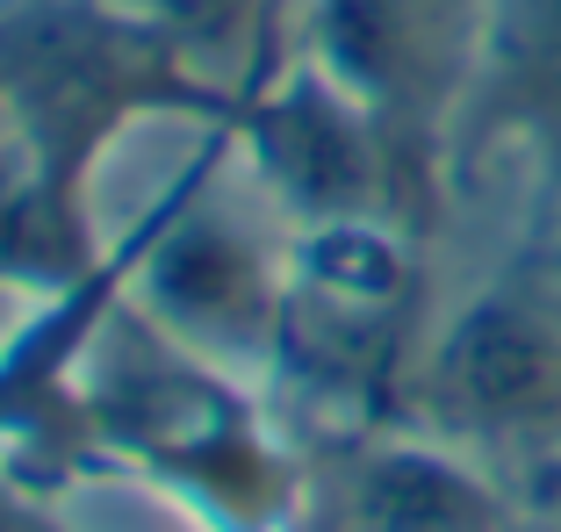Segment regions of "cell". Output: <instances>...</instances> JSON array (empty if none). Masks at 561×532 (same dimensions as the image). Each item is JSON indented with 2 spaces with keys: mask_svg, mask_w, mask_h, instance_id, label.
<instances>
[{
  "mask_svg": "<svg viewBox=\"0 0 561 532\" xmlns=\"http://www.w3.org/2000/svg\"><path fill=\"white\" fill-rule=\"evenodd\" d=\"M80 403L101 475L181 497L209 532H296L302 447L280 439L245 374L165 338L130 288L80 360Z\"/></svg>",
  "mask_w": 561,
  "mask_h": 532,
  "instance_id": "cell-1",
  "label": "cell"
},
{
  "mask_svg": "<svg viewBox=\"0 0 561 532\" xmlns=\"http://www.w3.org/2000/svg\"><path fill=\"white\" fill-rule=\"evenodd\" d=\"M224 130H231L238 173L288 231L339 217H397L411 231L432 223V209L403 181L389 137L317 66H302L296 50H280V66L238 94Z\"/></svg>",
  "mask_w": 561,
  "mask_h": 532,
  "instance_id": "cell-7",
  "label": "cell"
},
{
  "mask_svg": "<svg viewBox=\"0 0 561 532\" xmlns=\"http://www.w3.org/2000/svg\"><path fill=\"white\" fill-rule=\"evenodd\" d=\"M403 425L446 447H512L561 461V288L512 274L468 296L425 338Z\"/></svg>",
  "mask_w": 561,
  "mask_h": 532,
  "instance_id": "cell-6",
  "label": "cell"
},
{
  "mask_svg": "<svg viewBox=\"0 0 561 532\" xmlns=\"http://www.w3.org/2000/svg\"><path fill=\"white\" fill-rule=\"evenodd\" d=\"M130 8H145L187 50V66L231 94V108L288 50V0H130Z\"/></svg>",
  "mask_w": 561,
  "mask_h": 532,
  "instance_id": "cell-9",
  "label": "cell"
},
{
  "mask_svg": "<svg viewBox=\"0 0 561 532\" xmlns=\"http://www.w3.org/2000/svg\"><path fill=\"white\" fill-rule=\"evenodd\" d=\"M454 151H512L561 217V0H490Z\"/></svg>",
  "mask_w": 561,
  "mask_h": 532,
  "instance_id": "cell-8",
  "label": "cell"
},
{
  "mask_svg": "<svg viewBox=\"0 0 561 532\" xmlns=\"http://www.w3.org/2000/svg\"><path fill=\"white\" fill-rule=\"evenodd\" d=\"M0 532H72V525L50 511V489H30L0 467Z\"/></svg>",
  "mask_w": 561,
  "mask_h": 532,
  "instance_id": "cell-10",
  "label": "cell"
},
{
  "mask_svg": "<svg viewBox=\"0 0 561 532\" xmlns=\"http://www.w3.org/2000/svg\"><path fill=\"white\" fill-rule=\"evenodd\" d=\"M482 22V0H288V50L389 137L411 195L432 209Z\"/></svg>",
  "mask_w": 561,
  "mask_h": 532,
  "instance_id": "cell-5",
  "label": "cell"
},
{
  "mask_svg": "<svg viewBox=\"0 0 561 532\" xmlns=\"http://www.w3.org/2000/svg\"><path fill=\"white\" fill-rule=\"evenodd\" d=\"M417 238L397 217H339L288 231V332L280 367L346 425H403L417 352Z\"/></svg>",
  "mask_w": 561,
  "mask_h": 532,
  "instance_id": "cell-4",
  "label": "cell"
},
{
  "mask_svg": "<svg viewBox=\"0 0 561 532\" xmlns=\"http://www.w3.org/2000/svg\"><path fill=\"white\" fill-rule=\"evenodd\" d=\"M540 511L561 525V461H547V467H540Z\"/></svg>",
  "mask_w": 561,
  "mask_h": 532,
  "instance_id": "cell-11",
  "label": "cell"
},
{
  "mask_svg": "<svg viewBox=\"0 0 561 532\" xmlns=\"http://www.w3.org/2000/svg\"><path fill=\"white\" fill-rule=\"evenodd\" d=\"M512 532H561V525H554V518H540V525H526V518H518Z\"/></svg>",
  "mask_w": 561,
  "mask_h": 532,
  "instance_id": "cell-12",
  "label": "cell"
},
{
  "mask_svg": "<svg viewBox=\"0 0 561 532\" xmlns=\"http://www.w3.org/2000/svg\"><path fill=\"white\" fill-rule=\"evenodd\" d=\"M231 130H202L187 166L137 209L130 302L187 352L245 382L280 367L288 332V223L224 195Z\"/></svg>",
  "mask_w": 561,
  "mask_h": 532,
  "instance_id": "cell-3",
  "label": "cell"
},
{
  "mask_svg": "<svg viewBox=\"0 0 561 532\" xmlns=\"http://www.w3.org/2000/svg\"><path fill=\"white\" fill-rule=\"evenodd\" d=\"M0 86L36 187L72 223H94V181L130 130L231 123V94L130 0H0Z\"/></svg>",
  "mask_w": 561,
  "mask_h": 532,
  "instance_id": "cell-2",
  "label": "cell"
}]
</instances>
